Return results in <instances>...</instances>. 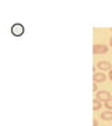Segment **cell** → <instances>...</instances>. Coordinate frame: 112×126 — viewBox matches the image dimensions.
<instances>
[{
    "mask_svg": "<svg viewBox=\"0 0 112 126\" xmlns=\"http://www.w3.org/2000/svg\"><path fill=\"white\" fill-rule=\"evenodd\" d=\"M11 34H13L14 36H21L22 34H24V27H22L21 24H16V25H13V28H11Z\"/></svg>",
    "mask_w": 112,
    "mask_h": 126,
    "instance_id": "6da1fadb",
    "label": "cell"
},
{
    "mask_svg": "<svg viewBox=\"0 0 112 126\" xmlns=\"http://www.w3.org/2000/svg\"><path fill=\"white\" fill-rule=\"evenodd\" d=\"M97 99H99V101H105V102H107L108 99H111V94H109L108 91H99L98 94H97Z\"/></svg>",
    "mask_w": 112,
    "mask_h": 126,
    "instance_id": "7a4b0ae2",
    "label": "cell"
},
{
    "mask_svg": "<svg viewBox=\"0 0 112 126\" xmlns=\"http://www.w3.org/2000/svg\"><path fill=\"white\" fill-rule=\"evenodd\" d=\"M93 50H94L95 55H102V53H107L108 52V48L105 45H95Z\"/></svg>",
    "mask_w": 112,
    "mask_h": 126,
    "instance_id": "3957f363",
    "label": "cell"
},
{
    "mask_svg": "<svg viewBox=\"0 0 112 126\" xmlns=\"http://www.w3.org/2000/svg\"><path fill=\"white\" fill-rule=\"evenodd\" d=\"M105 80H107V76H105L102 72L101 73H95L94 74V81L95 83H104Z\"/></svg>",
    "mask_w": 112,
    "mask_h": 126,
    "instance_id": "277c9868",
    "label": "cell"
},
{
    "mask_svg": "<svg viewBox=\"0 0 112 126\" xmlns=\"http://www.w3.org/2000/svg\"><path fill=\"white\" fill-rule=\"evenodd\" d=\"M97 67H98L99 70H111V63L109 62H99L98 64H97Z\"/></svg>",
    "mask_w": 112,
    "mask_h": 126,
    "instance_id": "5b68a950",
    "label": "cell"
},
{
    "mask_svg": "<svg viewBox=\"0 0 112 126\" xmlns=\"http://www.w3.org/2000/svg\"><path fill=\"white\" fill-rule=\"evenodd\" d=\"M101 118L104 121H112V111H107V112L101 113Z\"/></svg>",
    "mask_w": 112,
    "mask_h": 126,
    "instance_id": "8992f818",
    "label": "cell"
},
{
    "mask_svg": "<svg viewBox=\"0 0 112 126\" xmlns=\"http://www.w3.org/2000/svg\"><path fill=\"white\" fill-rule=\"evenodd\" d=\"M101 105H102V104H101V101H99V99L95 98L94 101H93V108H94V111H98V109H101Z\"/></svg>",
    "mask_w": 112,
    "mask_h": 126,
    "instance_id": "52a82bcc",
    "label": "cell"
},
{
    "mask_svg": "<svg viewBox=\"0 0 112 126\" xmlns=\"http://www.w3.org/2000/svg\"><path fill=\"white\" fill-rule=\"evenodd\" d=\"M105 105H107V108H108V109H112V99H108Z\"/></svg>",
    "mask_w": 112,
    "mask_h": 126,
    "instance_id": "ba28073f",
    "label": "cell"
},
{
    "mask_svg": "<svg viewBox=\"0 0 112 126\" xmlns=\"http://www.w3.org/2000/svg\"><path fill=\"white\" fill-rule=\"evenodd\" d=\"M109 79H111V81H112V69L109 70Z\"/></svg>",
    "mask_w": 112,
    "mask_h": 126,
    "instance_id": "9c48e42d",
    "label": "cell"
},
{
    "mask_svg": "<svg viewBox=\"0 0 112 126\" xmlns=\"http://www.w3.org/2000/svg\"><path fill=\"white\" fill-rule=\"evenodd\" d=\"M94 126H98V122L97 121H94Z\"/></svg>",
    "mask_w": 112,
    "mask_h": 126,
    "instance_id": "30bf717a",
    "label": "cell"
},
{
    "mask_svg": "<svg viewBox=\"0 0 112 126\" xmlns=\"http://www.w3.org/2000/svg\"><path fill=\"white\" fill-rule=\"evenodd\" d=\"M109 45L112 46V38H111V39H109Z\"/></svg>",
    "mask_w": 112,
    "mask_h": 126,
    "instance_id": "8fae6325",
    "label": "cell"
}]
</instances>
